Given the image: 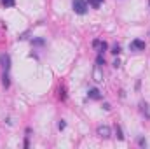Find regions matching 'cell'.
Listing matches in <instances>:
<instances>
[{
    "label": "cell",
    "mask_w": 150,
    "mask_h": 149,
    "mask_svg": "<svg viewBox=\"0 0 150 149\" xmlns=\"http://www.w3.org/2000/svg\"><path fill=\"white\" fill-rule=\"evenodd\" d=\"M112 53L113 54H119V53H120V46H119V44H115V46L112 47Z\"/></svg>",
    "instance_id": "13"
},
{
    "label": "cell",
    "mask_w": 150,
    "mask_h": 149,
    "mask_svg": "<svg viewBox=\"0 0 150 149\" xmlns=\"http://www.w3.org/2000/svg\"><path fill=\"white\" fill-rule=\"evenodd\" d=\"M93 46H94V47L98 49V53H100V54H101L103 51H107V47H108V44H107L105 40H98V39H96V40L93 42Z\"/></svg>",
    "instance_id": "5"
},
{
    "label": "cell",
    "mask_w": 150,
    "mask_h": 149,
    "mask_svg": "<svg viewBox=\"0 0 150 149\" xmlns=\"http://www.w3.org/2000/svg\"><path fill=\"white\" fill-rule=\"evenodd\" d=\"M72 7H74V11L77 14H86V11H87V2H86V0H74V2H72Z\"/></svg>",
    "instance_id": "1"
},
{
    "label": "cell",
    "mask_w": 150,
    "mask_h": 149,
    "mask_svg": "<svg viewBox=\"0 0 150 149\" xmlns=\"http://www.w3.org/2000/svg\"><path fill=\"white\" fill-rule=\"evenodd\" d=\"M129 49H131V51H143V49H145V40L134 39V40L129 44Z\"/></svg>",
    "instance_id": "2"
},
{
    "label": "cell",
    "mask_w": 150,
    "mask_h": 149,
    "mask_svg": "<svg viewBox=\"0 0 150 149\" xmlns=\"http://www.w3.org/2000/svg\"><path fill=\"white\" fill-rule=\"evenodd\" d=\"M2 4H4L5 7H12V5H14L16 2H14V0H2Z\"/></svg>",
    "instance_id": "10"
},
{
    "label": "cell",
    "mask_w": 150,
    "mask_h": 149,
    "mask_svg": "<svg viewBox=\"0 0 150 149\" xmlns=\"http://www.w3.org/2000/svg\"><path fill=\"white\" fill-rule=\"evenodd\" d=\"M32 42H33V44H37V46H42V44H44V40H42V39H33Z\"/></svg>",
    "instance_id": "15"
},
{
    "label": "cell",
    "mask_w": 150,
    "mask_h": 149,
    "mask_svg": "<svg viewBox=\"0 0 150 149\" xmlns=\"http://www.w3.org/2000/svg\"><path fill=\"white\" fill-rule=\"evenodd\" d=\"M138 144H140V146H145L147 142H145V139H142V137H140V139H138Z\"/></svg>",
    "instance_id": "16"
},
{
    "label": "cell",
    "mask_w": 150,
    "mask_h": 149,
    "mask_svg": "<svg viewBox=\"0 0 150 149\" xmlns=\"http://www.w3.org/2000/svg\"><path fill=\"white\" fill-rule=\"evenodd\" d=\"M115 133H117V139H119V140H122V139H124V135H122V130H120V126H115Z\"/></svg>",
    "instance_id": "8"
},
{
    "label": "cell",
    "mask_w": 150,
    "mask_h": 149,
    "mask_svg": "<svg viewBox=\"0 0 150 149\" xmlns=\"http://www.w3.org/2000/svg\"><path fill=\"white\" fill-rule=\"evenodd\" d=\"M140 107H142V111H143V112H147V116H149V117H150V111H149V105H147V104H142Z\"/></svg>",
    "instance_id": "12"
},
{
    "label": "cell",
    "mask_w": 150,
    "mask_h": 149,
    "mask_svg": "<svg viewBox=\"0 0 150 149\" xmlns=\"http://www.w3.org/2000/svg\"><path fill=\"white\" fill-rule=\"evenodd\" d=\"M87 97H89V98H93V100H100V98H101V93H100V90L93 88V90H89Z\"/></svg>",
    "instance_id": "7"
},
{
    "label": "cell",
    "mask_w": 150,
    "mask_h": 149,
    "mask_svg": "<svg viewBox=\"0 0 150 149\" xmlns=\"http://www.w3.org/2000/svg\"><path fill=\"white\" fill-rule=\"evenodd\" d=\"M96 63H98V65H105V58H103L101 54H98V58H96Z\"/></svg>",
    "instance_id": "11"
},
{
    "label": "cell",
    "mask_w": 150,
    "mask_h": 149,
    "mask_svg": "<svg viewBox=\"0 0 150 149\" xmlns=\"http://www.w3.org/2000/svg\"><path fill=\"white\" fill-rule=\"evenodd\" d=\"M149 2H150V0H149Z\"/></svg>",
    "instance_id": "19"
},
{
    "label": "cell",
    "mask_w": 150,
    "mask_h": 149,
    "mask_svg": "<svg viewBox=\"0 0 150 149\" xmlns=\"http://www.w3.org/2000/svg\"><path fill=\"white\" fill-rule=\"evenodd\" d=\"M113 67H115V69H117V67H120V62H119V60H115V62H113Z\"/></svg>",
    "instance_id": "17"
},
{
    "label": "cell",
    "mask_w": 150,
    "mask_h": 149,
    "mask_svg": "<svg viewBox=\"0 0 150 149\" xmlns=\"http://www.w3.org/2000/svg\"><path fill=\"white\" fill-rule=\"evenodd\" d=\"M96 133H98L101 139H108V137L112 135V132H110V126H107V125H101V126H98Z\"/></svg>",
    "instance_id": "3"
},
{
    "label": "cell",
    "mask_w": 150,
    "mask_h": 149,
    "mask_svg": "<svg viewBox=\"0 0 150 149\" xmlns=\"http://www.w3.org/2000/svg\"><path fill=\"white\" fill-rule=\"evenodd\" d=\"M0 62H2L4 69L9 72V69H11V58H9V54H2V56H0Z\"/></svg>",
    "instance_id": "6"
},
{
    "label": "cell",
    "mask_w": 150,
    "mask_h": 149,
    "mask_svg": "<svg viewBox=\"0 0 150 149\" xmlns=\"http://www.w3.org/2000/svg\"><path fill=\"white\" fill-rule=\"evenodd\" d=\"M103 109L105 111H110V104H103Z\"/></svg>",
    "instance_id": "18"
},
{
    "label": "cell",
    "mask_w": 150,
    "mask_h": 149,
    "mask_svg": "<svg viewBox=\"0 0 150 149\" xmlns=\"http://www.w3.org/2000/svg\"><path fill=\"white\" fill-rule=\"evenodd\" d=\"M87 2H89V4H91L94 9H98V7H100V4H101L103 0H87Z\"/></svg>",
    "instance_id": "9"
},
{
    "label": "cell",
    "mask_w": 150,
    "mask_h": 149,
    "mask_svg": "<svg viewBox=\"0 0 150 149\" xmlns=\"http://www.w3.org/2000/svg\"><path fill=\"white\" fill-rule=\"evenodd\" d=\"M93 79L96 81V82H101L103 81V70H101V65H94V70H93Z\"/></svg>",
    "instance_id": "4"
},
{
    "label": "cell",
    "mask_w": 150,
    "mask_h": 149,
    "mask_svg": "<svg viewBox=\"0 0 150 149\" xmlns=\"http://www.w3.org/2000/svg\"><path fill=\"white\" fill-rule=\"evenodd\" d=\"M65 126H67V123H65V121L61 119V121L58 123V128H59V130H65Z\"/></svg>",
    "instance_id": "14"
}]
</instances>
